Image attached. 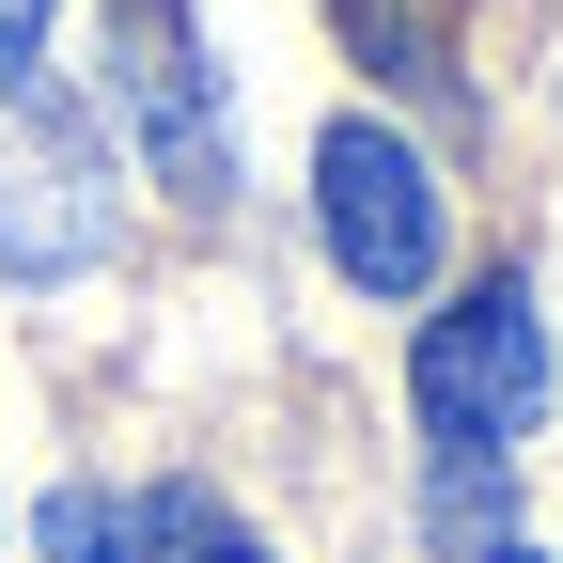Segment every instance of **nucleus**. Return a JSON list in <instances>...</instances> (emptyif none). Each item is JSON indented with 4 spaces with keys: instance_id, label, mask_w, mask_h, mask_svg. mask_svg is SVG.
I'll return each mask as SVG.
<instances>
[{
    "instance_id": "obj_1",
    "label": "nucleus",
    "mask_w": 563,
    "mask_h": 563,
    "mask_svg": "<svg viewBox=\"0 0 563 563\" xmlns=\"http://www.w3.org/2000/svg\"><path fill=\"white\" fill-rule=\"evenodd\" d=\"M110 251V125L63 79H0V266L79 282Z\"/></svg>"
},
{
    "instance_id": "obj_2",
    "label": "nucleus",
    "mask_w": 563,
    "mask_h": 563,
    "mask_svg": "<svg viewBox=\"0 0 563 563\" xmlns=\"http://www.w3.org/2000/svg\"><path fill=\"white\" fill-rule=\"evenodd\" d=\"M313 220H329V266L361 282V298H422L454 203H439V157H422L407 125H361V110H344L313 141Z\"/></svg>"
},
{
    "instance_id": "obj_3",
    "label": "nucleus",
    "mask_w": 563,
    "mask_h": 563,
    "mask_svg": "<svg viewBox=\"0 0 563 563\" xmlns=\"http://www.w3.org/2000/svg\"><path fill=\"white\" fill-rule=\"evenodd\" d=\"M407 407H422V439H439V454L532 439V407H548V313H532V282H470L454 313H422Z\"/></svg>"
},
{
    "instance_id": "obj_4",
    "label": "nucleus",
    "mask_w": 563,
    "mask_h": 563,
    "mask_svg": "<svg viewBox=\"0 0 563 563\" xmlns=\"http://www.w3.org/2000/svg\"><path fill=\"white\" fill-rule=\"evenodd\" d=\"M110 95H125V125H141V157H157L173 203H220L235 188V125H220V79H203L188 0H110Z\"/></svg>"
},
{
    "instance_id": "obj_5",
    "label": "nucleus",
    "mask_w": 563,
    "mask_h": 563,
    "mask_svg": "<svg viewBox=\"0 0 563 563\" xmlns=\"http://www.w3.org/2000/svg\"><path fill=\"white\" fill-rule=\"evenodd\" d=\"M47 563H157V532H141V501H110V485H63L47 501Z\"/></svg>"
},
{
    "instance_id": "obj_6",
    "label": "nucleus",
    "mask_w": 563,
    "mask_h": 563,
    "mask_svg": "<svg viewBox=\"0 0 563 563\" xmlns=\"http://www.w3.org/2000/svg\"><path fill=\"white\" fill-rule=\"evenodd\" d=\"M141 532H157V563H266L220 501H203V485H157V501H141Z\"/></svg>"
},
{
    "instance_id": "obj_7",
    "label": "nucleus",
    "mask_w": 563,
    "mask_h": 563,
    "mask_svg": "<svg viewBox=\"0 0 563 563\" xmlns=\"http://www.w3.org/2000/svg\"><path fill=\"white\" fill-rule=\"evenodd\" d=\"M439 548L454 563L501 548V454H439Z\"/></svg>"
},
{
    "instance_id": "obj_8",
    "label": "nucleus",
    "mask_w": 563,
    "mask_h": 563,
    "mask_svg": "<svg viewBox=\"0 0 563 563\" xmlns=\"http://www.w3.org/2000/svg\"><path fill=\"white\" fill-rule=\"evenodd\" d=\"M47 16L63 0H0V79H47Z\"/></svg>"
},
{
    "instance_id": "obj_9",
    "label": "nucleus",
    "mask_w": 563,
    "mask_h": 563,
    "mask_svg": "<svg viewBox=\"0 0 563 563\" xmlns=\"http://www.w3.org/2000/svg\"><path fill=\"white\" fill-rule=\"evenodd\" d=\"M485 563H548V548H485Z\"/></svg>"
}]
</instances>
